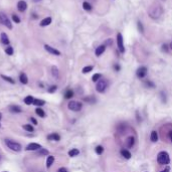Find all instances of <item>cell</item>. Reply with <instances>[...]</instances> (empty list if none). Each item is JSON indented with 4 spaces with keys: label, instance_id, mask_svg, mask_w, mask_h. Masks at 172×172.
<instances>
[{
    "label": "cell",
    "instance_id": "6da1fadb",
    "mask_svg": "<svg viewBox=\"0 0 172 172\" xmlns=\"http://www.w3.org/2000/svg\"><path fill=\"white\" fill-rule=\"evenodd\" d=\"M162 7L159 5V4H154L150 7L149 9V14H150V17H152L153 19H157L159 18L161 15H162Z\"/></svg>",
    "mask_w": 172,
    "mask_h": 172
},
{
    "label": "cell",
    "instance_id": "7a4b0ae2",
    "mask_svg": "<svg viewBox=\"0 0 172 172\" xmlns=\"http://www.w3.org/2000/svg\"><path fill=\"white\" fill-rule=\"evenodd\" d=\"M157 162L160 165H167L170 162V158H169V154L166 151H161L158 153L157 155Z\"/></svg>",
    "mask_w": 172,
    "mask_h": 172
},
{
    "label": "cell",
    "instance_id": "3957f363",
    "mask_svg": "<svg viewBox=\"0 0 172 172\" xmlns=\"http://www.w3.org/2000/svg\"><path fill=\"white\" fill-rule=\"evenodd\" d=\"M5 145L10 150H12L14 152H20L22 150V146L18 142H15V141L10 140V139H5Z\"/></svg>",
    "mask_w": 172,
    "mask_h": 172
},
{
    "label": "cell",
    "instance_id": "277c9868",
    "mask_svg": "<svg viewBox=\"0 0 172 172\" xmlns=\"http://www.w3.org/2000/svg\"><path fill=\"white\" fill-rule=\"evenodd\" d=\"M0 23L4 26H6L8 29H12V23L10 19L7 17V15L3 12H0Z\"/></svg>",
    "mask_w": 172,
    "mask_h": 172
},
{
    "label": "cell",
    "instance_id": "5b68a950",
    "mask_svg": "<svg viewBox=\"0 0 172 172\" xmlns=\"http://www.w3.org/2000/svg\"><path fill=\"white\" fill-rule=\"evenodd\" d=\"M69 109L71 111H74V112H79L82 110L83 108V104L81 102H78V101H71L69 102V105H68Z\"/></svg>",
    "mask_w": 172,
    "mask_h": 172
},
{
    "label": "cell",
    "instance_id": "8992f818",
    "mask_svg": "<svg viewBox=\"0 0 172 172\" xmlns=\"http://www.w3.org/2000/svg\"><path fill=\"white\" fill-rule=\"evenodd\" d=\"M108 87V82L106 80H100L96 86V90L99 92V93H104L106 91Z\"/></svg>",
    "mask_w": 172,
    "mask_h": 172
},
{
    "label": "cell",
    "instance_id": "52a82bcc",
    "mask_svg": "<svg viewBox=\"0 0 172 172\" xmlns=\"http://www.w3.org/2000/svg\"><path fill=\"white\" fill-rule=\"evenodd\" d=\"M123 36L121 33H118L117 34V44H118V47H119V50L121 52H124L125 51V47H124V43H123Z\"/></svg>",
    "mask_w": 172,
    "mask_h": 172
},
{
    "label": "cell",
    "instance_id": "ba28073f",
    "mask_svg": "<svg viewBox=\"0 0 172 172\" xmlns=\"http://www.w3.org/2000/svg\"><path fill=\"white\" fill-rule=\"evenodd\" d=\"M39 149H41V145L38 144V143H30L25 148L26 151H36V150H39Z\"/></svg>",
    "mask_w": 172,
    "mask_h": 172
},
{
    "label": "cell",
    "instance_id": "9c48e42d",
    "mask_svg": "<svg viewBox=\"0 0 172 172\" xmlns=\"http://www.w3.org/2000/svg\"><path fill=\"white\" fill-rule=\"evenodd\" d=\"M44 49H45L47 52L51 53V54L61 55V51H60V50H58L56 48H54V47H52V46H50V45H48V44H45V45H44Z\"/></svg>",
    "mask_w": 172,
    "mask_h": 172
},
{
    "label": "cell",
    "instance_id": "30bf717a",
    "mask_svg": "<svg viewBox=\"0 0 172 172\" xmlns=\"http://www.w3.org/2000/svg\"><path fill=\"white\" fill-rule=\"evenodd\" d=\"M147 72H148L147 68L141 67V68H139V69L137 70V77L140 78V79H143V78H145V77L147 76Z\"/></svg>",
    "mask_w": 172,
    "mask_h": 172
},
{
    "label": "cell",
    "instance_id": "8fae6325",
    "mask_svg": "<svg viewBox=\"0 0 172 172\" xmlns=\"http://www.w3.org/2000/svg\"><path fill=\"white\" fill-rule=\"evenodd\" d=\"M17 9L20 11V12H23L27 9V3L24 1V0H20L18 1L17 3Z\"/></svg>",
    "mask_w": 172,
    "mask_h": 172
},
{
    "label": "cell",
    "instance_id": "7c38bea8",
    "mask_svg": "<svg viewBox=\"0 0 172 172\" xmlns=\"http://www.w3.org/2000/svg\"><path fill=\"white\" fill-rule=\"evenodd\" d=\"M0 39H1V42L3 44H5V45H8L9 44V38H8V36H7L6 33L2 32L1 35H0Z\"/></svg>",
    "mask_w": 172,
    "mask_h": 172
},
{
    "label": "cell",
    "instance_id": "4fadbf2b",
    "mask_svg": "<svg viewBox=\"0 0 172 172\" xmlns=\"http://www.w3.org/2000/svg\"><path fill=\"white\" fill-rule=\"evenodd\" d=\"M47 139L50 140V141H56L58 142V141L61 140V136L59 134H56V133H52V134H49L47 136Z\"/></svg>",
    "mask_w": 172,
    "mask_h": 172
},
{
    "label": "cell",
    "instance_id": "5bb4252c",
    "mask_svg": "<svg viewBox=\"0 0 172 172\" xmlns=\"http://www.w3.org/2000/svg\"><path fill=\"white\" fill-rule=\"evenodd\" d=\"M134 144H135V138L132 137V136L128 137L127 140H126V145H127V147H128V148H132V147L134 146Z\"/></svg>",
    "mask_w": 172,
    "mask_h": 172
},
{
    "label": "cell",
    "instance_id": "9a60e30c",
    "mask_svg": "<svg viewBox=\"0 0 172 172\" xmlns=\"http://www.w3.org/2000/svg\"><path fill=\"white\" fill-rule=\"evenodd\" d=\"M105 49H106V46H105V45H100V46H98L97 49H96V51H95L96 55H97V56H100L101 54L104 53Z\"/></svg>",
    "mask_w": 172,
    "mask_h": 172
},
{
    "label": "cell",
    "instance_id": "2e32d148",
    "mask_svg": "<svg viewBox=\"0 0 172 172\" xmlns=\"http://www.w3.org/2000/svg\"><path fill=\"white\" fill-rule=\"evenodd\" d=\"M51 23V18L50 17H46V18H44V19H42L41 21H40V26H42V27H44V26H47V25H49Z\"/></svg>",
    "mask_w": 172,
    "mask_h": 172
},
{
    "label": "cell",
    "instance_id": "e0dca14e",
    "mask_svg": "<svg viewBox=\"0 0 172 172\" xmlns=\"http://www.w3.org/2000/svg\"><path fill=\"white\" fill-rule=\"evenodd\" d=\"M19 81H20L21 84L26 85V84L28 83V78H27V76H26L24 73H22V74H20V76H19Z\"/></svg>",
    "mask_w": 172,
    "mask_h": 172
},
{
    "label": "cell",
    "instance_id": "ac0fdd59",
    "mask_svg": "<svg viewBox=\"0 0 172 172\" xmlns=\"http://www.w3.org/2000/svg\"><path fill=\"white\" fill-rule=\"evenodd\" d=\"M53 162H54V157H53L52 155L47 156V159H46V167L49 168V167L53 164Z\"/></svg>",
    "mask_w": 172,
    "mask_h": 172
},
{
    "label": "cell",
    "instance_id": "d6986e66",
    "mask_svg": "<svg viewBox=\"0 0 172 172\" xmlns=\"http://www.w3.org/2000/svg\"><path fill=\"white\" fill-rule=\"evenodd\" d=\"M9 110L12 112V113H21L22 112V109L19 107V106H11L9 108Z\"/></svg>",
    "mask_w": 172,
    "mask_h": 172
},
{
    "label": "cell",
    "instance_id": "ffe728a7",
    "mask_svg": "<svg viewBox=\"0 0 172 172\" xmlns=\"http://www.w3.org/2000/svg\"><path fill=\"white\" fill-rule=\"evenodd\" d=\"M35 113H36L37 116H39L40 118H44V117H45V113H44V111H43L40 107H38V108L35 109Z\"/></svg>",
    "mask_w": 172,
    "mask_h": 172
},
{
    "label": "cell",
    "instance_id": "44dd1931",
    "mask_svg": "<svg viewBox=\"0 0 172 172\" xmlns=\"http://www.w3.org/2000/svg\"><path fill=\"white\" fill-rule=\"evenodd\" d=\"M121 154H122V156L124 157V158H126V159H130L131 158V153L128 151V150H125V149H123V150H121Z\"/></svg>",
    "mask_w": 172,
    "mask_h": 172
},
{
    "label": "cell",
    "instance_id": "7402d4cb",
    "mask_svg": "<svg viewBox=\"0 0 172 172\" xmlns=\"http://www.w3.org/2000/svg\"><path fill=\"white\" fill-rule=\"evenodd\" d=\"M1 78H2L4 81H6V82H8L9 84H11V85H14V84H15V81H14L12 78H10V77H7V76H4V75H1Z\"/></svg>",
    "mask_w": 172,
    "mask_h": 172
},
{
    "label": "cell",
    "instance_id": "603a6c76",
    "mask_svg": "<svg viewBox=\"0 0 172 172\" xmlns=\"http://www.w3.org/2000/svg\"><path fill=\"white\" fill-rule=\"evenodd\" d=\"M33 101H34V98H33L32 96H27V97H25V99H24V103H25L26 105H31V104H33Z\"/></svg>",
    "mask_w": 172,
    "mask_h": 172
},
{
    "label": "cell",
    "instance_id": "cb8c5ba5",
    "mask_svg": "<svg viewBox=\"0 0 172 172\" xmlns=\"http://www.w3.org/2000/svg\"><path fill=\"white\" fill-rule=\"evenodd\" d=\"M33 105L37 106V107H41L43 105H45V102L43 100H39V99H34L33 101Z\"/></svg>",
    "mask_w": 172,
    "mask_h": 172
},
{
    "label": "cell",
    "instance_id": "d4e9b609",
    "mask_svg": "<svg viewBox=\"0 0 172 172\" xmlns=\"http://www.w3.org/2000/svg\"><path fill=\"white\" fill-rule=\"evenodd\" d=\"M150 139H151L152 142H157V141H158V134H157L156 131H152V132H151Z\"/></svg>",
    "mask_w": 172,
    "mask_h": 172
},
{
    "label": "cell",
    "instance_id": "484cf974",
    "mask_svg": "<svg viewBox=\"0 0 172 172\" xmlns=\"http://www.w3.org/2000/svg\"><path fill=\"white\" fill-rule=\"evenodd\" d=\"M48 154H49L48 150L43 149V148H41V149H39V150L37 151V155H39V156H47Z\"/></svg>",
    "mask_w": 172,
    "mask_h": 172
},
{
    "label": "cell",
    "instance_id": "4316f807",
    "mask_svg": "<svg viewBox=\"0 0 172 172\" xmlns=\"http://www.w3.org/2000/svg\"><path fill=\"white\" fill-rule=\"evenodd\" d=\"M79 154H80V151L78 149H76V148L69 151V156L70 157H75V156H78Z\"/></svg>",
    "mask_w": 172,
    "mask_h": 172
},
{
    "label": "cell",
    "instance_id": "83f0119b",
    "mask_svg": "<svg viewBox=\"0 0 172 172\" xmlns=\"http://www.w3.org/2000/svg\"><path fill=\"white\" fill-rule=\"evenodd\" d=\"M51 74H52V76L54 77V78H59L60 77V72H59V69L56 68V67H52L51 68Z\"/></svg>",
    "mask_w": 172,
    "mask_h": 172
},
{
    "label": "cell",
    "instance_id": "f1b7e54d",
    "mask_svg": "<svg viewBox=\"0 0 172 172\" xmlns=\"http://www.w3.org/2000/svg\"><path fill=\"white\" fill-rule=\"evenodd\" d=\"M74 97V92L72 91V90H68L67 92H66V94H65V98L67 99V100H70V99H72Z\"/></svg>",
    "mask_w": 172,
    "mask_h": 172
},
{
    "label": "cell",
    "instance_id": "f546056e",
    "mask_svg": "<svg viewBox=\"0 0 172 172\" xmlns=\"http://www.w3.org/2000/svg\"><path fill=\"white\" fill-rule=\"evenodd\" d=\"M23 129H24V130H26L27 132H33V131H34L33 126H31L30 124H26V125H24V126H23Z\"/></svg>",
    "mask_w": 172,
    "mask_h": 172
},
{
    "label": "cell",
    "instance_id": "4dcf8cb0",
    "mask_svg": "<svg viewBox=\"0 0 172 172\" xmlns=\"http://www.w3.org/2000/svg\"><path fill=\"white\" fill-rule=\"evenodd\" d=\"M93 69H94V67L93 66H88V67H85L84 69H83V74H88V73H90V72H92L93 71Z\"/></svg>",
    "mask_w": 172,
    "mask_h": 172
},
{
    "label": "cell",
    "instance_id": "1f68e13d",
    "mask_svg": "<svg viewBox=\"0 0 172 172\" xmlns=\"http://www.w3.org/2000/svg\"><path fill=\"white\" fill-rule=\"evenodd\" d=\"M83 8L85 9V10H87V11H90V10H92V5L90 4V3H88V2H84L83 3Z\"/></svg>",
    "mask_w": 172,
    "mask_h": 172
},
{
    "label": "cell",
    "instance_id": "d6a6232c",
    "mask_svg": "<svg viewBox=\"0 0 172 172\" xmlns=\"http://www.w3.org/2000/svg\"><path fill=\"white\" fill-rule=\"evenodd\" d=\"M5 52H6L8 55H12V54H13V52H14L13 47H12V46H7V47H6V49H5Z\"/></svg>",
    "mask_w": 172,
    "mask_h": 172
},
{
    "label": "cell",
    "instance_id": "836d02e7",
    "mask_svg": "<svg viewBox=\"0 0 172 172\" xmlns=\"http://www.w3.org/2000/svg\"><path fill=\"white\" fill-rule=\"evenodd\" d=\"M101 75L100 74H95L94 76H93V78H92V80H93V82H95V83H97V82H99L100 81V79H101Z\"/></svg>",
    "mask_w": 172,
    "mask_h": 172
},
{
    "label": "cell",
    "instance_id": "e575fe53",
    "mask_svg": "<svg viewBox=\"0 0 172 172\" xmlns=\"http://www.w3.org/2000/svg\"><path fill=\"white\" fill-rule=\"evenodd\" d=\"M103 152H104L103 146H97V147H96V153H97L98 155H101Z\"/></svg>",
    "mask_w": 172,
    "mask_h": 172
},
{
    "label": "cell",
    "instance_id": "d590c367",
    "mask_svg": "<svg viewBox=\"0 0 172 172\" xmlns=\"http://www.w3.org/2000/svg\"><path fill=\"white\" fill-rule=\"evenodd\" d=\"M12 19H13V21H14L15 23H19V22H20V18H19L16 14H13V15H12Z\"/></svg>",
    "mask_w": 172,
    "mask_h": 172
},
{
    "label": "cell",
    "instance_id": "8d00e7d4",
    "mask_svg": "<svg viewBox=\"0 0 172 172\" xmlns=\"http://www.w3.org/2000/svg\"><path fill=\"white\" fill-rule=\"evenodd\" d=\"M56 89H58V87L56 86H51L49 89H48V92H49V93H54V92L56 91Z\"/></svg>",
    "mask_w": 172,
    "mask_h": 172
},
{
    "label": "cell",
    "instance_id": "74e56055",
    "mask_svg": "<svg viewBox=\"0 0 172 172\" xmlns=\"http://www.w3.org/2000/svg\"><path fill=\"white\" fill-rule=\"evenodd\" d=\"M138 28H139V30H140L141 32H143V31H144V28H143V25H142V23H141L140 21L138 22Z\"/></svg>",
    "mask_w": 172,
    "mask_h": 172
},
{
    "label": "cell",
    "instance_id": "f35d334b",
    "mask_svg": "<svg viewBox=\"0 0 172 172\" xmlns=\"http://www.w3.org/2000/svg\"><path fill=\"white\" fill-rule=\"evenodd\" d=\"M58 172H69V171H68V169H67V168H65V167H61V168L58 170Z\"/></svg>",
    "mask_w": 172,
    "mask_h": 172
},
{
    "label": "cell",
    "instance_id": "ab89813d",
    "mask_svg": "<svg viewBox=\"0 0 172 172\" xmlns=\"http://www.w3.org/2000/svg\"><path fill=\"white\" fill-rule=\"evenodd\" d=\"M162 50H163V51H165V52L168 50V48H167V45H166V44H163V45H162Z\"/></svg>",
    "mask_w": 172,
    "mask_h": 172
},
{
    "label": "cell",
    "instance_id": "60d3db41",
    "mask_svg": "<svg viewBox=\"0 0 172 172\" xmlns=\"http://www.w3.org/2000/svg\"><path fill=\"white\" fill-rule=\"evenodd\" d=\"M30 121L33 123V125H37V121H36L34 118H32V117H31V118H30Z\"/></svg>",
    "mask_w": 172,
    "mask_h": 172
},
{
    "label": "cell",
    "instance_id": "b9f144b4",
    "mask_svg": "<svg viewBox=\"0 0 172 172\" xmlns=\"http://www.w3.org/2000/svg\"><path fill=\"white\" fill-rule=\"evenodd\" d=\"M168 138H169V140L172 142V130H170L169 133H168Z\"/></svg>",
    "mask_w": 172,
    "mask_h": 172
},
{
    "label": "cell",
    "instance_id": "7bdbcfd3",
    "mask_svg": "<svg viewBox=\"0 0 172 172\" xmlns=\"http://www.w3.org/2000/svg\"><path fill=\"white\" fill-rule=\"evenodd\" d=\"M145 84H146V85H147V86H150V87H152V88H153V87H154V85H153V83H151V82H146V83H145Z\"/></svg>",
    "mask_w": 172,
    "mask_h": 172
},
{
    "label": "cell",
    "instance_id": "ee69618b",
    "mask_svg": "<svg viewBox=\"0 0 172 172\" xmlns=\"http://www.w3.org/2000/svg\"><path fill=\"white\" fill-rule=\"evenodd\" d=\"M106 44H112V39H109L106 41Z\"/></svg>",
    "mask_w": 172,
    "mask_h": 172
},
{
    "label": "cell",
    "instance_id": "f6af8a7d",
    "mask_svg": "<svg viewBox=\"0 0 172 172\" xmlns=\"http://www.w3.org/2000/svg\"><path fill=\"white\" fill-rule=\"evenodd\" d=\"M169 170H170V169L167 167V168H165L164 170H162V171H160V172H169Z\"/></svg>",
    "mask_w": 172,
    "mask_h": 172
},
{
    "label": "cell",
    "instance_id": "bcb514c9",
    "mask_svg": "<svg viewBox=\"0 0 172 172\" xmlns=\"http://www.w3.org/2000/svg\"><path fill=\"white\" fill-rule=\"evenodd\" d=\"M115 70H117V71H119L120 70V67L117 65V66H115Z\"/></svg>",
    "mask_w": 172,
    "mask_h": 172
},
{
    "label": "cell",
    "instance_id": "7dc6e473",
    "mask_svg": "<svg viewBox=\"0 0 172 172\" xmlns=\"http://www.w3.org/2000/svg\"><path fill=\"white\" fill-rule=\"evenodd\" d=\"M39 1H41V0H33V2H39Z\"/></svg>",
    "mask_w": 172,
    "mask_h": 172
},
{
    "label": "cell",
    "instance_id": "c3c4849f",
    "mask_svg": "<svg viewBox=\"0 0 172 172\" xmlns=\"http://www.w3.org/2000/svg\"><path fill=\"white\" fill-rule=\"evenodd\" d=\"M169 46H170V49H172V41L170 42V45H169Z\"/></svg>",
    "mask_w": 172,
    "mask_h": 172
},
{
    "label": "cell",
    "instance_id": "681fc988",
    "mask_svg": "<svg viewBox=\"0 0 172 172\" xmlns=\"http://www.w3.org/2000/svg\"><path fill=\"white\" fill-rule=\"evenodd\" d=\"M1 118H2V114L0 113V120H1Z\"/></svg>",
    "mask_w": 172,
    "mask_h": 172
},
{
    "label": "cell",
    "instance_id": "f907efd6",
    "mask_svg": "<svg viewBox=\"0 0 172 172\" xmlns=\"http://www.w3.org/2000/svg\"><path fill=\"white\" fill-rule=\"evenodd\" d=\"M3 172H7V171H3Z\"/></svg>",
    "mask_w": 172,
    "mask_h": 172
},
{
    "label": "cell",
    "instance_id": "816d5d0a",
    "mask_svg": "<svg viewBox=\"0 0 172 172\" xmlns=\"http://www.w3.org/2000/svg\"><path fill=\"white\" fill-rule=\"evenodd\" d=\"M0 126H1V125H0Z\"/></svg>",
    "mask_w": 172,
    "mask_h": 172
}]
</instances>
